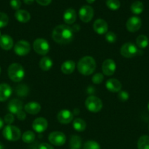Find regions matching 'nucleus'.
Masks as SVG:
<instances>
[{
  "label": "nucleus",
  "mask_w": 149,
  "mask_h": 149,
  "mask_svg": "<svg viewBox=\"0 0 149 149\" xmlns=\"http://www.w3.org/2000/svg\"><path fill=\"white\" fill-rule=\"evenodd\" d=\"M74 35L71 27L67 25H58L54 28L52 33L53 41L60 45H67L72 41Z\"/></svg>",
  "instance_id": "f257e3e1"
},
{
  "label": "nucleus",
  "mask_w": 149,
  "mask_h": 149,
  "mask_svg": "<svg viewBox=\"0 0 149 149\" xmlns=\"http://www.w3.org/2000/svg\"><path fill=\"white\" fill-rule=\"evenodd\" d=\"M96 61L92 57L85 56L77 63V70L83 76H89L96 69Z\"/></svg>",
  "instance_id": "f03ea898"
},
{
  "label": "nucleus",
  "mask_w": 149,
  "mask_h": 149,
  "mask_svg": "<svg viewBox=\"0 0 149 149\" xmlns=\"http://www.w3.org/2000/svg\"><path fill=\"white\" fill-rule=\"evenodd\" d=\"M7 72H8L9 78L15 82H19L24 78V68L19 63H12L9 66Z\"/></svg>",
  "instance_id": "7ed1b4c3"
},
{
  "label": "nucleus",
  "mask_w": 149,
  "mask_h": 149,
  "mask_svg": "<svg viewBox=\"0 0 149 149\" xmlns=\"http://www.w3.org/2000/svg\"><path fill=\"white\" fill-rule=\"evenodd\" d=\"M3 136L9 141H17L21 136L20 130L15 126L7 125L3 130Z\"/></svg>",
  "instance_id": "20e7f679"
},
{
  "label": "nucleus",
  "mask_w": 149,
  "mask_h": 149,
  "mask_svg": "<svg viewBox=\"0 0 149 149\" xmlns=\"http://www.w3.org/2000/svg\"><path fill=\"white\" fill-rule=\"evenodd\" d=\"M85 106L89 111L92 113H97L102 109V102L99 97L91 95L86 100Z\"/></svg>",
  "instance_id": "39448f33"
},
{
  "label": "nucleus",
  "mask_w": 149,
  "mask_h": 149,
  "mask_svg": "<svg viewBox=\"0 0 149 149\" xmlns=\"http://www.w3.org/2000/svg\"><path fill=\"white\" fill-rule=\"evenodd\" d=\"M33 48L34 50L39 55H45L50 51V45L45 39L38 38L34 42Z\"/></svg>",
  "instance_id": "423d86ee"
},
{
  "label": "nucleus",
  "mask_w": 149,
  "mask_h": 149,
  "mask_svg": "<svg viewBox=\"0 0 149 149\" xmlns=\"http://www.w3.org/2000/svg\"><path fill=\"white\" fill-rule=\"evenodd\" d=\"M138 52L139 51L137 47L131 42H127V43L124 44L121 47V49H120L121 55L127 58H134L138 54Z\"/></svg>",
  "instance_id": "0eeeda50"
},
{
  "label": "nucleus",
  "mask_w": 149,
  "mask_h": 149,
  "mask_svg": "<svg viewBox=\"0 0 149 149\" xmlns=\"http://www.w3.org/2000/svg\"><path fill=\"white\" fill-rule=\"evenodd\" d=\"M66 135L63 132L55 131L51 132L48 136V141L56 146H61L66 143Z\"/></svg>",
  "instance_id": "6e6552de"
},
{
  "label": "nucleus",
  "mask_w": 149,
  "mask_h": 149,
  "mask_svg": "<svg viewBox=\"0 0 149 149\" xmlns=\"http://www.w3.org/2000/svg\"><path fill=\"white\" fill-rule=\"evenodd\" d=\"M31 46L28 42L25 40H20L14 46V52L19 56H24L29 53Z\"/></svg>",
  "instance_id": "1a4fd4ad"
},
{
  "label": "nucleus",
  "mask_w": 149,
  "mask_h": 149,
  "mask_svg": "<svg viewBox=\"0 0 149 149\" xmlns=\"http://www.w3.org/2000/svg\"><path fill=\"white\" fill-rule=\"evenodd\" d=\"M79 17L83 23H89L93 17V10L91 6L84 5L79 10Z\"/></svg>",
  "instance_id": "9d476101"
},
{
  "label": "nucleus",
  "mask_w": 149,
  "mask_h": 149,
  "mask_svg": "<svg viewBox=\"0 0 149 149\" xmlns=\"http://www.w3.org/2000/svg\"><path fill=\"white\" fill-rule=\"evenodd\" d=\"M142 26L141 19L137 16H132L129 17L126 23L127 29L130 32H136L139 31Z\"/></svg>",
  "instance_id": "9b49d317"
},
{
  "label": "nucleus",
  "mask_w": 149,
  "mask_h": 149,
  "mask_svg": "<svg viewBox=\"0 0 149 149\" xmlns=\"http://www.w3.org/2000/svg\"><path fill=\"white\" fill-rule=\"evenodd\" d=\"M102 72L106 76H112L116 69V64L112 59H107L103 62L102 65Z\"/></svg>",
  "instance_id": "f8f14e48"
},
{
  "label": "nucleus",
  "mask_w": 149,
  "mask_h": 149,
  "mask_svg": "<svg viewBox=\"0 0 149 149\" xmlns=\"http://www.w3.org/2000/svg\"><path fill=\"white\" fill-rule=\"evenodd\" d=\"M48 127V121L42 117L37 118L32 123V128L37 133H42Z\"/></svg>",
  "instance_id": "ddd939ff"
},
{
  "label": "nucleus",
  "mask_w": 149,
  "mask_h": 149,
  "mask_svg": "<svg viewBox=\"0 0 149 149\" xmlns=\"http://www.w3.org/2000/svg\"><path fill=\"white\" fill-rule=\"evenodd\" d=\"M57 119L61 124L67 125L73 120V113L67 109H63L57 114Z\"/></svg>",
  "instance_id": "4468645a"
},
{
  "label": "nucleus",
  "mask_w": 149,
  "mask_h": 149,
  "mask_svg": "<svg viewBox=\"0 0 149 149\" xmlns=\"http://www.w3.org/2000/svg\"><path fill=\"white\" fill-rule=\"evenodd\" d=\"M93 28L96 33L99 35H103L108 32V25L103 19H97L93 23Z\"/></svg>",
  "instance_id": "2eb2a0df"
},
{
  "label": "nucleus",
  "mask_w": 149,
  "mask_h": 149,
  "mask_svg": "<svg viewBox=\"0 0 149 149\" xmlns=\"http://www.w3.org/2000/svg\"><path fill=\"white\" fill-rule=\"evenodd\" d=\"M13 90L9 84H0V102L6 101L11 96Z\"/></svg>",
  "instance_id": "dca6fc26"
},
{
  "label": "nucleus",
  "mask_w": 149,
  "mask_h": 149,
  "mask_svg": "<svg viewBox=\"0 0 149 149\" xmlns=\"http://www.w3.org/2000/svg\"><path fill=\"white\" fill-rule=\"evenodd\" d=\"M106 87L111 93H119L122 87V84L116 79H110L107 81Z\"/></svg>",
  "instance_id": "f3484780"
},
{
  "label": "nucleus",
  "mask_w": 149,
  "mask_h": 149,
  "mask_svg": "<svg viewBox=\"0 0 149 149\" xmlns=\"http://www.w3.org/2000/svg\"><path fill=\"white\" fill-rule=\"evenodd\" d=\"M7 108H8L10 113H13V114H17L19 111H22L23 103L18 99H13L9 103Z\"/></svg>",
  "instance_id": "a211bd4d"
},
{
  "label": "nucleus",
  "mask_w": 149,
  "mask_h": 149,
  "mask_svg": "<svg viewBox=\"0 0 149 149\" xmlns=\"http://www.w3.org/2000/svg\"><path fill=\"white\" fill-rule=\"evenodd\" d=\"M76 18H77V14H76L75 10L72 8H69L66 10L63 15L64 21L68 25L73 24L75 22Z\"/></svg>",
  "instance_id": "6ab92c4d"
},
{
  "label": "nucleus",
  "mask_w": 149,
  "mask_h": 149,
  "mask_svg": "<svg viewBox=\"0 0 149 149\" xmlns=\"http://www.w3.org/2000/svg\"><path fill=\"white\" fill-rule=\"evenodd\" d=\"M13 47V40L7 34L1 35L0 37V47L4 50H10Z\"/></svg>",
  "instance_id": "aec40b11"
},
{
  "label": "nucleus",
  "mask_w": 149,
  "mask_h": 149,
  "mask_svg": "<svg viewBox=\"0 0 149 149\" xmlns=\"http://www.w3.org/2000/svg\"><path fill=\"white\" fill-rule=\"evenodd\" d=\"M15 17L16 20L20 23H27L29 21L31 18V15L29 12L24 10H18L15 13Z\"/></svg>",
  "instance_id": "412c9836"
},
{
  "label": "nucleus",
  "mask_w": 149,
  "mask_h": 149,
  "mask_svg": "<svg viewBox=\"0 0 149 149\" xmlns=\"http://www.w3.org/2000/svg\"><path fill=\"white\" fill-rule=\"evenodd\" d=\"M25 111L29 114H37L41 110V106L37 102H30L24 106Z\"/></svg>",
  "instance_id": "4be33fe9"
},
{
  "label": "nucleus",
  "mask_w": 149,
  "mask_h": 149,
  "mask_svg": "<svg viewBox=\"0 0 149 149\" xmlns=\"http://www.w3.org/2000/svg\"><path fill=\"white\" fill-rule=\"evenodd\" d=\"M75 68V63L72 61H67L62 63L61 70L64 74H70L74 71Z\"/></svg>",
  "instance_id": "5701e85b"
},
{
  "label": "nucleus",
  "mask_w": 149,
  "mask_h": 149,
  "mask_svg": "<svg viewBox=\"0 0 149 149\" xmlns=\"http://www.w3.org/2000/svg\"><path fill=\"white\" fill-rule=\"evenodd\" d=\"M39 68L44 71H48L52 68L53 61L49 57H43L41 58L39 63Z\"/></svg>",
  "instance_id": "b1692460"
},
{
  "label": "nucleus",
  "mask_w": 149,
  "mask_h": 149,
  "mask_svg": "<svg viewBox=\"0 0 149 149\" xmlns=\"http://www.w3.org/2000/svg\"><path fill=\"white\" fill-rule=\"evenodd\" d=\"M73 128L77 132H83L86 128V123L83 119L80 118H77L73 121Z\"/></svg>",
  "instance_id": "393cba45"
},
{
  "label": "nucleus",
  "mask_w": 149,
  "mask_h": 149,
  "mask_svg": "<svg viewBox=\"0 0 149 149\" xmlns=\"http://www.w3.org/2000/svg\"><path fill=\"white\" fill-rule=\"evenodd\" d=\"M82 141L78 135H72L70 140V149H80L81 148Z\"/></svg>",
  "instance_id": "a878e982"
},
{
  "label": "nucleus",
  "mask_w": 149,
  "mask_h": 149,
  "mask_svg": "<svg viewBox=\"0 0 149 149\" xmlns=\"http://www.w3.org/2000/svg\"><path fill=\"white\" fill-rule=\"evenodd\" d=\"M144 10V5L143 2L140 1H136L133 2L131 5V13L135 15H140Z\"/></svg>",
  "instance_id": "bb28decb"
},
{
  "label": "nucleus",
  "mask_w": 149,
  "mask_h": 149,
  "mask_svg": "<svg viewBox=\"0 0 149 149\" xmlns=\"http://www.w3.org/2000/svg\"><path fill=\"white\" fill-rule=\"evenodd\" d=\"M137 149H149V136L143 135L137 141Z\"/></svg>",
  "instance_id": "cd10ccee"
},
{
  "label": "nucleus",
  "mask_w": 149,
  "mask_h": 149,
  "mask_svg": "<svg viewBox=\"0 0 149 149\" xmlns=\"http://www.w3.org/2000/svg\"><path fill=\"white\" fill-rule=\"evenodd\" d=\"M136 44L139 48L144 49L148 45V39L145 35H140L137 37L136 39Z\"/></svg>",
  "instance_id": "c85d7f7f"
},
{
  "label": "nucleus",
  "mask_w": 149,
  "mask_h": 149,
  "mask_svg": "<svg viewBox=\"0 0 149 149\" xmlns=\"http://www.w3.org/2000/svg\"><path fill=\"white\" fill-rule=\"evenodd\" d=\"M35 139V134L32 131H26L22 135V140L26 143H32Z\"/></svg>",
  "instance_id": "c756f323"
},
{
  "label": "nucleus",
  "mask_w": 149,
  "mask_h": 149,
  "mask_svg": "<svg viewBox=\"0 0 149 149\" xmlns=\"http://www.w3.org/2000/svg\"><path fill=\"white\" fill-rule=\"evenodd\" d=\"M16 94L20 97H25L29 93V88L26 84H20L15 89Z\"/></svg>",
  "instance_id": "7c9ffc66"
},
{
  "label": "nucleus",
  "mask_w": 149,
  "mask_h": 149,
  "mask_svg": "<svg viewBox=\"0 0 149 149\" xmlns=\"http://www.w3.org/2000/svg\"><path fill=\"white\" fill-rule=\"evenodd\" d=\"M106 5L110 10H117L121 7V3L119 0H108L106 2Z\"/></svg>",
  "instance_id": "2f4dec72"
},
{
  "label": "nucleus",
  "mask_w": 149,
  "mask_h": 149,
  "mask_svg": "<svg viewBox=\"0 0 149 149\" xmlns=\"http://www.w3.org/2000/svg\"><path fill=\"white\" fill-rule=\"evenodd\" d=\"M83 149H101L100 146L94 141H88L83 145Z\"/></svg>",
  "instance_id": "473e14b6"
},
{
  "label": "nucleus",
  "mask_w": 149,
  "mask_h": 149,
  "mask_svg": "<svg viewBox=\"0 0 149 149\" xmlns=\"http://www.w3.org/2000/svg\"><path fill=\"white\" fill-rule=\"evenodd\" d=\"M9 17L5 13L0 12V28H4L8 24Z\"/></svg>",
  "instance_id": "72a5a7b5"
},
{
  "label": "nucleus",
  "mask_w": 149,
  "mask_h": 149,
  "mask_svg": "<svg viewBox=\"0 0 149 149\" xmlns=\"http://www.w3.org/2000/svg\"><path fill=\"white\" fill-rule=\"evenodd\" d=\"M105 39H106L107 42H109V43H114V42H116V34L112 31L107 32L106 34H105Z\"/></svg>",
  "instance_id": "f704fd0d"
},
{
  "label": "nucleus",
  "mask_w": 149,
  "mask_h": 149,
  "mask_svg": "<svg viewBox=\"0 0 149 149\" xmlns=\"http://www.w3.org/2000/svg\"><path fill=\"white\" fill-rule=\"evenodd\" d=\"M104 79V75L102 74H101V73H97V74H94V75L92 77V81H93V83H94V84H101V83L102 82V81H103Z\"/></svg>",
  "instance_id": "c9c22d12"
},
{
  "label": "nucleus",
  "mask_w": 149,
  "mask_h": 149,
  "mask_svg": "<svg viewBox=\"0 0 149 149\" xmlns=\"http://www.w3.org/2000/svg\"><path fill=\"white\" fill-rule=\"evenodd\" d=\"M129 97V95L127 91H120L118 94V98L121 101H127Z\"/></svg>",
  "instance_id": "e433bc0d"
},
{
  "label": "nucleus",
  "mask_w": 149,
  "mask_h": 149,
  "mask_svg": "<svg viewBox=\"0 0 149 149\" xmlns=\"http://www.w3.org/2000/svg\"><path fill=\"white\" fill-rule=\"evenodd\" d=\"M10 4L13 10H18L21 6V1L20 0H10Z\"/></svg>",
  "instance_id": "4c0bfd02"
},
{
  "label": "nucleus",
  "mask_w": 149,
  "mask_h": 149,
  "mask_svg": "<svg viewBox=\"0 0 149 149\" xmlns=\"http://www.w3.org/2000/svg\"><path fill=\"white\" fill-rule=\"evenodd\" d=\"M15 120V117L13 116V113H7L5 116H4V122L7 124V125H11V124L13 123Z\"/></svg>",
  "instance_id": "58836bf2"
},
{
  "label": "nucleus",
  "mask_w": 149,
  "mask_h": 149,
  "mask_svg": "<svg viewBox=\"0 0 149 149\" xmlns=\"http://www.w3.org/2000/svg\"><path fill=\"white\" fill-rule=\"evenodd\" d=\"M38 148L39 149H54L52 146L47 143H40Z\"/></svg>",
  "instance_id": "ea45409f"
},
{
  "label": "nucleus",
  "mask_w": 149,
  "mask_h": 149,
  "mask_svg": "<svg viewBox=\"0 0 149 149\" xmlns=\"http://www.w3.org/2000/svg\"><path fill=\"white\" fill-rule=\"evenodd\" d=\"M16 116H17V118L19 119V120L20 121H23L25 119H26V113H25L23 111H19L18 113L16 114Z\"/></svg>",
  "instance_id": "a19ab883"
},
{
  "label": "nucleus",
  "mask_w": 149,
  "mask_h": 149,
  "mask_svg": "<svg viewBox=\"0 0 149 149\" xmlns=\"http://www.w3.org/2000/svg\"><path fill=\"white\" fill-rule=\"evenodd\" d=\"M37 2L42 6H47L51 3L52 0H36Z\"/></svg>",
  "instance_id": "79ce46f5"
},
{
  "label": "nucleus",
  "mask_w": 149,
  "mask_h": 149,
  "mask_svg": "<svg viewBox=\"0 0 149 149\" xmlns=\"http://www.w3.org/2000/svg\"><path fill=\"white\" fill-rule=\"evenodd\" d=\"M34 0H23L25 4H32V3L34 2Z\"/></svg>",
  "instance_id": "37998d69"
},
{
  "label": "nucleus",
  "mask_w": 149,
  "mask_h": 149,
  "mask_svg": "<svg viewBox=\"0 0 149 149\" xmlns=\"http://www.w3.org/2000/svg\"><path fill=\"white\" fill-rule=\"evenodd\" d=\"M4 121L0 118V130H1V128L3 127V126H4Z\"/></svg>",
  "instance_id": "c03bdc74"
},
{
  "label": "nucleus",
  "mask_w": 149,
  "mask_h": 149,
  "mask_svg": "<svg viewBox=\"0 0 149 149\" xmlns=\"http://www.w3.org/2000/svg\"><path fill=\"white\" fill-rule=\"evenodd\" d=\"M86 1H87L88 3H89V4H92V3L94 2L95 0H86Z\"/></svg>",
  "instance_id": "a18cd8bd"
},
{
  "label": "nucleus",
  "mask_w": 149,
  "mask_h": 149,
  "mask_svg": "<svg viewBox=\"0 0 149 149\" xmlns=\"http://www.w3.org/2000/svg\"><path fill=\"white\" fill-rule=\"evenodd\" d=\"M4 146H3V144L1 143H0V149H4Z\"/></svg>",
  "instance_id": "49530a36"
},
{
  "label": "nucleus",
  "mask_w": 149,
  "mask_h": 149,
  "mask_svg": "<svg viewBox=\"0 0 149 149\" xmlns=\"http://www.w3.org/2000/svg\"><path fill=\"white\" fill-rule=\"evenodd\" d=\"M148 111H149V103H148Z\"/></svg>",
  "instance_id": "de8ad7c7"
},
{
  "label": "nucleus",
  "mask_w": 149,
  "mask_h": 149,
  "mask_svg": "<svg viewBox=\"0 0 149 149\" xmlns=\"http://www.w3.org/2000/svg\"><path fill=\"white\" fill-rule=\"evenodd\" d=\"M1 31H0V37H1Z\"/></svg>",
  "instance_id": "09e8293b"
},
{
  "label": "nucleus",
  "mask_w": 149,
  "mask_h": 149,
  "mask_svg": "<svg viewBox=\"0 0 149 149\" xmlns=\"http://www.w3.org/2000/svg\"><path fill=\"white\" fill-rule=\"evenodd\" d=\"M0 74H1V68H0Z\"/></svg>",
  "instance_id": "8fccbe9b"
},
{
  "label": "nucleus",
  "mask_w": 149,
  "mask_h": 149,
  "mask_svg": "<svg viewBox=\"0 0 149 149\" xmlns=\"http://www.w3.org/2000/svg\"><path fill=\"white\" fill-rule=\"evenodd\" d=\"M148 129H149V126H148Z\"/></svg>",
  "instance_id": "3c124183"
}]
</instances>
